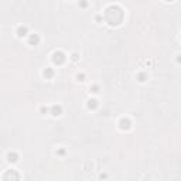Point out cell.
Here are the masks:
<instances>
[{"mask_svg":"<svg viewBox=\"0 0 181 181\" xmlns=\"http://www.w3.org/2000/svg\"><path fill=\"white\" fill-rule=\"evenodd\" d=\"M123 18H125V12L122 10V7H119V6H109L106 10H105V20L108 21V24L109 26H112V27H116V26H119L122 21H123Z\"/></svg>","mask_w":181,"mask_h":181,"instance_id":"cell-1","label":"cell"},{"mask_svg":"<svg viewBox=\"0 0 181 181\" xmlns=\"http://www.w3.org/2000/svg\"><path fill=\"white\" fill-rule=\"evenodd\" d=\"M65 60H66V55L62 51H55V52H52V57H51L52 64H55V65H62V64L65 62Z\"/></svg>","mask_w":181,"mask_h":181,"instance_id":"cell-2","label":"cell"},{"mask_svg":"<svg viewBox=\"0 0 181 181\" xmlns=\"http://www.w3.org/2000/svg\"><path fill=\"white\" fill-rule=\"evenodd\" d=\"M119 129H120V130H125V132L130 130V129H132V120L127 119V117L119 119Z\"/></svg>","mask_w":181,"mask_h":181,"instance_id":"cell-3","label":"cell"},{"mask_svg":"<svg viewBox=\"0 0 181 181\" xmlns=\"http://www.w3.org/2000/svg\"><path fill=\"white\" fill-rule=\"evenodd\" d=\"M18 180L20 178V174L18 173H16V170H9L4 176H3V180Z\"/></svg>","mask_w":181,"mask_h":181,"instance_id":"cell-4","label":"cell"},{"mask_svg":"<svg viewBox=\"0 0 181 181\" xmlns=\"http://www.w3.org/2000/svg\"><path fill=\"white\" fill-rule=\"evenodd\" d=\"M49 113L52 116H61L62 115V106L61 105H52L49 108Z\"/></svg>","mask_w":181,"mask_h":181,"instance_id":"cell-5","label":"cell"},{"mask_svg":"<svg viewBox=\"0 0 181 181\" xmlns=\"http://www.w3.org/2000/svg\"><path fill=\"white\" fill-rule=\"evenodd\" d=\"M16 34H17V37H18V38H23V37H26V35L28 34V27H27V26H20V27L17 28Z\"/></svg>","mask_w":181,"mask_h":181,"instance_id":"cell-6","label":"cell"},{"mask_svg":"<svg viewBox=\"0 0 181 181\" xmlns=\"http://www.w3.org/2000/svg\"><path fill=\"white\" fill-rule=\"evenodd\" d=\"M18 159H20V156L17 154L16 151H10V153H7V161H9V163L14 164V163L18 161Z\"/></svg>","mask_w":181,"mask_h":181,"instance_id":"cell-7","label":"cell"},{"mask_svg":"<svg viewBox=\"0 0 181 181\" xmlns=\"http://www.w3.org/2000/svg\"><path fill=\"white\" fill-rule=\"evenodd\" d=\"M40 41H41V38H40L38 34H31V35L28 37V44H30V45H38Z\"/></svg>","mask_w":181,"mask_h":181,"instance_id":"cell-8","label":"cell"},{"mask_svg":"<svg viewBox=\"0 0 181 181\" xmlns=\"http://www.w3.org/2000/svg\"><path fill=\"white\" fill-rule=\"evenodd\" d=\"M43 75H44V78H45V79H52V78H54V75H55V71H54L52 68L47 66V68L43 71Z\"/></svg>","mask_w":181,"mask_h":181,"instance_id":"cell-9","label":"cell"},{"mask_svg":"<svg viewBox=\"0 0 181 181\" xmlns=\"http://www.w3.org/2000/svg\"><path fill=\"white\" fill-rule=\"evenodd\" d=\"M98 100L96 99H89L88 102H86V108L88 109H91V110H95L96 108H98Z\"/></svg>","mask_w":181,"mask_h":181,"instance_id":"cell-10","label":"cell"},{"mask_svg":"<svg viewBox=\"0 0 181 181\" xmlns=\"http://www.w3.org/2000/svg\"><path fill=\"white\" fill-rule=\"evenodd\" d=\"M137 81L139 82H146L147 81V74L146 72H139L137 74Z\"/></svg>","mask_w":181,"mask_h":181,"instance_id":"cell-11","label":"cell"},{"mask_svg":"<svg viewBox=\"0 0 181 181\" xmlns=\"http://www.w3.org/2000/svg\"><path fill=\"white\" fill-rule=\"evenodd\" d=\"M89 92H91V94H98L99 92V85H96V83L92 85V86L89 88Z\"/></svg>","mask_w":181,"mask_h":181,"instance_id":"cell-12","label":"cell"},{"mask_svg":"<svg viewBox=\"0 0 181 181\" xmlns=\"http://www.w3.org/2000/svg\"><path fill=\"white\" fill-rule=\"evenodd\" d=\"M78 6H79L81 9H86V7H88V1H86V0H79Z\"/></svg>","mask_w":181,"mask_h":181,"instance_id":"cell-13","label":"cell"},{"mask_svg":"<svg viewBox=\"0 0 181 181\" xmlns=\"http://www.w3.org/2000/svg\"><path fill=\"white\" fill-rule=\"evenodd\" d=\"M85 78H86V75H85L83 72H81V74H78V75H77V79H78L79 82H83V81H85Z\"/></svg>","mask_w":181,"mask_h":181,"instance_id":"cell-14","label":"cell"},{"mask_svg":"<svg viewBox=\"0 0 181 181\" xmlns=\"http://www.w3.org/2000/svg\"><path fill=\"white\" fill-rule=\"evenodd\" d=\"M40 112H41L43 115H47L49 112V108H47V106H41V108H40Z\"/></svg>","mask_w":181,"mask_h":181,"instance_id":"cell-15","label":"cell"},{"mask_svg":"<svg viewBox=\"0 0 181 181\" xmlns=\"http://www.w3.org/2000/svg\"><path fill=\"white\" fill-rule=\"evenodd\" d=\"M65 148H60V150H57V156H65Z\"/></svg>","mask_w":181,"mask_h":181,"instance_id":"cell-16","label":"cell"},{"mask_svg":"<svg viewBox=\"0 0 181 181\" xmlns=\"http://www.w3.org/2000/svg\"><path fill=\"white\" fill-rule=\"evenodd\" d=\"M71 60H72V61H77V60H78V54H77V52H74V54L71 55Z\"/></svg>","mask_w":181,"mask_h":181,"instance_id":"cell-17","label":"cell"},{"mask_svg":"<svg viewBox=\"0 0 181 181\" xmlns=\"http://www.w3.org/2000/svg\"><path fill=\"white\" fill-rule=\"evenodd\" d=\"M165 1H173V0H165Z\"/></svg>","mask_w":181,"mask_h":181,"instance_id":"cell-18","label":"cell"}]
</instances>
